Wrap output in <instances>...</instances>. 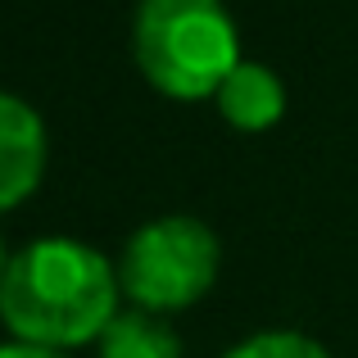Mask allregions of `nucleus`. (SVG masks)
I'll list each match as a JSON object with an SVG mask.
<instances>
[{
  "instance_id": "4",
  "label": "nucleus",
  "mask_w": 358,
  "mask_h": 358,
  "mask_svg": "<svg viewBox=\"0 0 358 358\" xmlns=\"http://www.w3.org/2000/svg\"><path fill=\"white\" fill-rule=\"evenodd\" d=\"M50 164V136L45 122L27 100L0 91V213L32 200L36 186L45 182Z\"/></svg>"
},
{
  "instance_id": "1",
  "label": "nucleus",
  "mask_w": 358,
  "mask_h": 358,
  "mask_svg": "<svg viewBox=\"0 0 358 358\" xmlns=\"http://www.w3.org/2000/svg\"><path fill=\"white\" fill-rule=\"evenodd\" d=\"M118 268L87 241L41 236L9 254L0 281V322L14 341L41 350L96 345L118 317Z\"/></svg>"
},
{
  "instance_id": "5",
  "label": "nucleus",
  "mask_w": 358,
  "mask_h": 358,
  "mask_svg": "<svg viewBox=\"0 0 358 358\" xmlns=\"http://www.w3.org/2000/svg\"><path fill=\"white\" fill-rule=\"evenodd\" d=\"M218 114L227 127L236 131H268L277 127L281 114H286V82L277 78V69L268 64H254V59H241L236 69L227 73V82L218 87L213 96Z\"/></svg>"
},
{
  "instance_id": "8",
  "label": "nucleus",
  "mask_w": 358,
  "mask_h": 358,
  "mask_svg": "<svg viewBox=\"0 0 358 358\" xmlns=\"http://www.w3.org/2000/svg\"><path fill=\"white\" fill-rule=\"evenodd\" d=\"M0 358H69V354H59V350H41V345H23V341H14V345H0Z\"/></svg>"
},
{
  "instance_id": "2",
  "label": "nucleus",
  "mask_w": 358,
  "mask_h": 358,
  "mask_svg": "<svg viewBox=\"0 0 358 358\" xmlns=\"http://www.w3.org/2000/svg\"><path fill=\"white\" fill-rule=\"evenodd\" d=\"M131 59L168 100H213L241 64V32L222 0H141Z\"/></svg>"
},
{
  "instance_id": "9",
  "label": "nucleus",
  "mask_w": 358,
  "mask_h": 358,
  "mask_svg": "<svg viewBox=\"0 0 358 358\" xmlns=\"http://www.w3.org/2000/svg\"><path fill=\"white\" fill-rule=\"evenodd\" d=\"M5 268H9V254H5V241H0V281H5Z\"/></svg>"
},
{
  "instance_id": "7",
  "label": "nucleus",
  "mask_w": 358,
  "mask_h": 358,
  "mask_svg": "<svg viewBox=\"0 0 358 358\" xmlns=\"http://www.w3.org/2000/svg\"><path fill=\"white\" fill-rule=\"evenodd\" d=\"M222 358H331V354L304 331H254L241 345H231Z\"/></svg>"
},
{
  "instance_id": "6",
  "label": "nucleus",
  "mask_w": 358,
  "mask_h": 358,
  "mask_svg": "<svg viewBox=\"0 0 358 358\" xmlns=\"http://www.w3.org/2000/svg\"><path fill=\"white\" fill-rule=\"evenodd\" d=\"M100 358H182V336L173 331L164 313H145V308H127L105 327L96 341Z\"/></svg>"
},
{
  "instance_id": "3",
  "label": "nucleus",
  "mask_w": 358,
  "mask_h": 358,
  "mask_svg": "<svg viewBox=\"0 0 358 358\" xmlns=\"http://www.w3.org/2000/svg\"><path fill=\"white\" fill-rule=\"evenodd\" d=\"M222 268V245L209 222L191 213H164L127 236L118 254V286L131 308L182 313L213 290Z\"/></svg>"
}]
</instances>
